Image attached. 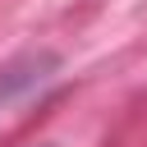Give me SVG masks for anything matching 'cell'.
Listing matches in <instances>:
<instances>
[{
  "label": "cell",
  "mask_w": 147,
  "mask_h": 147,
  "mask_svg": "<svg viewBox=\"0 0 147 147\" xmlns=\"http://www.w3.org/2000/svg\"><path fill=\"white\" fill-rule=\"evenodd\" d=\"M55 74V55H23V60H14V64H5L0 69V110L5 106H14L18 96H28L32 87H41L46 78Z\"/></svg>",
  "instance_id": "cell-1"
},
{
  "label": "cell",
  "mask_w": 147,
  "mask_h": 147,
  "mask_svg": "<svg viewBox=\"0 0 147 147\" xmlns=\"http://www.w3.org/2000/svg\"><path fill=\"white\" fill-rule=\"evenodd\" d=\"M41 147H46V142H41Z\"/></svg>",
  "instance_id": "cell-2"
}]
</instances>
